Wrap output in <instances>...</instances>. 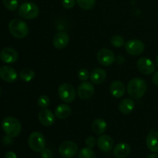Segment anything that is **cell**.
Segmentation results:
<instances>
[{"label":"cell","instance_id":"cell-30","mask_svg":"<svg viewBox=\"0 0 158 158\" xmlns=\"http://www.w3.org/2000/svg\"><path fill=\"white\" fill-rule=\"evenodd\" d=\"M89 76H90V74H89V71H88L86 69L83 68V69H80V70H79L78 78L79 80H81V81L83 82L86 81V80H88V78L89 77Z\"/></svg>","mask_w":158,"mask_h":158},{"label":"cell","instance_id":"cell-23","mask_svg":"<svg viewBox=\"0 0 158 158\" xmlns=\"http://www.w3.org/2000/svg\"><path fill=\"white\" fill-rule=\"evenodd\" d=\"M106 128H107V124L106 121L101 118L96 119L92 123V131L96 134L101 135L106 131Z\"/></svg>","mask_w":158,"mask_h":158},{"label":"cell","instance_id":"cell-27","mask_svg":"<svg viewBox=\"0 0 158 158\" xmlns=\"http://www.w3.org/2000/svg\"><path fill=\"white\" fill-rule=\"evenodd\" d=\"M110 43L114 47L120 48L124 45V39L119 35H114L111 37L110 39Z\"/></svg>","mask_w":158,"mask_h":158},{"label":"cell","instance_id":"cell-15","mask_svg":"<svg viewBox=\"0 0 158 158\" xmlns=\"http://www.w3.org/2000/svg\"><path fill=\"white\" fill-rule=\"evenodd\" d=\"M98 148L103 152H109L114 148V140L110 136L107 134H101L97 140Z\"/></svg>","mask_w":158,"mask_h":158},{"label":"cell","instance_id":"cell-12","mask_svg":"<svg viewBox=\"0 0 158 158\" xmlns=\"http://www.w3.org/2000/svg\"><path fill=\"white\" fill-rule=\"evenodd\" d=\"M94 86L91 83L84 81L79 86L77 89V94L82 100H89L94 94Z\"/></svg>","mask_w":158,"mask_h":158},{"label":"cell","instance_id":"cell-20","mask_svg":"<svg viewBox=\"0 0 158 158\" xmlns=\"http://www.w3.org/2000/svg\"><path fill=\"white\" fill-rule=\"evenodd\" d=\"M134 107H135V103L131 98L123 99L119 103L118 106L120 112L125 115L131 114L134 110Z\"/></svg>","mask_w":158,"mask_h":158},{"label":"cell","instance_id":"cell-28","mask_svg":"<svg viewBox=\"0 0 158 158\" xmlns=\"http://www.w3.org/2000/svg\"><path fill=\"white\" fill-rule=\"evenodd\" d=\"M5 8L9 11H15L18 9L19 3L17 0H2Z\"/></svg>","mask_w":158,"mask_h":158},{"label":"cell","instance_id":"cell-29","mask_svg":"<svg viewBox=\"0 0 158 158\" xmlns=\"http://www.w3.org/2000/svg\"><path fill=\"white\" fill-rule=\"evenodd\" d=\"M38 105L43 109V108H47L49 105V99L47 96L41 95L37 100Z\"/></svg>","mask_w":158,"mask_h":158},{"label":"cell","instance_id":"cell-1","mask_svg":"<svg viewBox=\"0 0 158 158\" xmlns=\"http://www.w3.org/2000/svg\"><path fill=\"white\" fill-rule=\"evenodd\" d=\"M127 89L130 97L134 99H140L146 93L148 84L143 79L136 77L130 80Z\"/></svg>","mask_w":158,"mask_h":158},{"label":"cell","instance_id":"cell-2","mask_svg":"<svg viewBox=\"0 0 158 158\" xmlns=\"http://www.w3.org/2000/svg\"><path fill=\"white\" fill-rule=\"evenodd\" d=\"M9 30L10 33L17 39L25 38L29 32L27 23L20 19H13L9 22Z\"/></svg>","mask_w":158,"mask_h":158},{"label":"cell","instance_id":"cell-13","mask_svg":"<svg viewBox=\"0 0 158 158\" xmlns=\"http://www.w3.org/2000/svg\"><path fill=\"white\" fill-rule=\"evenodd\" d=\"M18 74L14 68L9 66L0 67V78L7 83H13L17 80Z\"/></svg>","mask_w":158,"mask_h":158},{"label":"cell","instance_id":"cell-33","mask_svg":"<svg viewBox=\"0 0 158 158\" xmlns=\"http://www.w3.org/2000/svg\"><path fill=\"white\" fill-rule=\"evenodd\" d=\"M41 157L42 158H52L53 157V154L49 149H44L41 151Z\"/></svg>","mask_w":158,"mask_h":158},{"label":"cell","instance_id":"cell-39","mask_svg":"<svg viewBox=\"0 0 158 158\" xmlns=\"http://www.w3.org/2000/svg\"><path fill=\"white\" fill-rule=\"evenodd\" d=\"M0 94H1V88H0Z\"/></svg>","mask_w":158,"mask_h":158},{"label":"cell","instance_id":"cell-38","mask_svg":"<svg viewBox=\"0 0 158 158\" xmlns=\"http://www.w3.org/2000/svg\"><path fill=\"white\" fill-rule=\"evenodd\" d=\"M155 64H156V66L158 68V54L157 55V56H156V60H155Z\"/></svg>","mask_w":158,"mask_h":158},{"label":"cell","instance_id":"cell-21","mask_svg":"<svg viewBox=\"0 0 158 158\" xmlns=\"http://www.w3.org/2000/svg\"><path fill=\"white\" fill-rule=\"evenodd\" d=\"M147 147L153 153L158 152V132L152 131L148 135L146 139Z\"/></svg>","mask_w":158,"mask_h":158},{"label":"cell","instance_id":"cell-14","mask_svg":"<svg viewBox=\"0 0 158 158\" xmlns=\"http://www.w3.org/2000/svg\"><path fill=\"white\" fill-rule=\"evenodd\" d=\"M38 119L40 123L43 126H52L55 122V115L50 110H48L47 108H43L39 113Z\"/></svg>","mask_w":158,"mask_h":158},{"label":"cell","instance_id":"cell-32","mask_svg":"<svg viewBox=\"0 0 158 158\" xmlns=\"http://www.w3.org/2000/svg\"><path fill=\"white\" fill-rule=\"evenodd\" d=\"M85 143H86V148H89L92 149L93 148L95 147L96 143H97V140H96V139L94 137H88L86 139V142Z\"/></svg>","mask_w":158,"mask_h":158},{"label":"cell","instance_id":"cell-10","mask_svg":"<svg viewBox=\"0 0 158 158\" xmlns=\"http://www.w3.org/2000/svg\"><path fill=\"white\" fill-rule=\"evenodd\" d=\"M137 66L138 70L143 75H151L155 72V64L151 59L147 57H142L139 59Z\"/></svg>","mask_w":158,"mask_h":158},{"label":"cell","instance_id":"cell-7","mask_svg":"<svg viewBox=\"0 0 158 158\" xmlns=\"http://www.w3.org/2000/svg\"><path fill=\"white\" fill-rule=\"evenodd\" d=\"M78 152V146L71 140H65L59 148V153L64 158H72L75 157Z\"/></svg>","mask_w":158,"mask_h":158},{"label":"cell","instance_id":"cell-37","mask_svg":"<svg viewBox=\"0 0 158 158\" xmlns=\"http://www.w3.org/2000/svg\"><path fill=\"white\" fill-rule=\"evenodd\" d=\"M147 158H158V154H157V153L151 154H150V155H148Z\"/></svg>","mask_w":158,"mask_h":158},{"label":"cell","instance_id":"cell-3","mask_svg":"<svg viewBox=\"0 0 158 158\" xmlns=\"http://www.w3.org/2000/svg\"><path fill=\"white\" fill-rule=\"evenodd\" d=\"M2 127L7 136L10 137H16L20 134L22 126L20 122L15 117H8L3 119Z\"/></svg>","mask_w":158,"mask_h":158},{"label":"cell","instance_id":"cell-22","mask_svg":"<svg viewBox=\"0 0 158 158\" xmlns=\"http://www.w3.org/2000/svg\"><path fill=\"white\" fill-rule=\"evenodd\" d=\"M71 108L66 103L60 104L56 108L55 116L59 119H66L70 115Z\"/></svg>","mask_w":158,"mask_h":158},{"label":"cell","instance_id":"cell-36","mask_svg":"<svg viewBox=\"0 0 158 158\" xmlns=\"http://www.w3.org/2000/svg\"><path fill=\"white\" fill-rule=\"evenodd\" d=\"M115 61L117 62V63H118V64H122V63L124 62V58H123V56H117V58H116Z\"/></svg>","mask_w":158,"mask_h":158},{"label":"cell","instance_id":"cell-5","mask_svg":"<svg viewBox=\"0 0 158 158\" xmlns=\"http://www.w3.org/2000/svg\"><path fill=\"white\" fill-rule=\"evenodd\" d=\"M58 95L64 103H72L76 98L77 93L75 88L70 83H64L60 86L58 89Z\"/></svg>","mask_w":158,"mask_h":158},{"label":"cell","instance_id":"cell-24","mask_svg":"<svg viewBox=\"0 0 158 158\" xmlns=\"http://www.w3.org/2000/svg\"><path fill=\"white\" fill-rule=\"evenodd\" d=\"M35 73L32 69H23V70L20 71L19 77L22 80L25 82H29L32 80V79L35 77Z\"/></svg>","mask_w":158,"mask_h":158},{"label":"cell","instance_id":"cell-35","mask_svg":"<svg viewBox=\"0 0 158 158\" xmlns=\"http://www.w3.org/2000/svg\"><path fill=\"white\" fill-rule=\"evenodd\" d=\"M152 80H153V83H154L156 86H158V71H157V72H155L154 73Z\"/></svg>","mask_w":158,"mask_h":158},{"label":"cell","instance_id":"cell-11","mask_svg":"<svg viewBox=\"0 0 158 158\" xmlns=\"http://www.w3.org/2000/svg\"><path fill=\"white\" fill-rule=\"evenodd\" d=\"M0 59L5 63H14L19 59L18 52L13 48L5 47L0 52Z\"/></svg>","mask_w":158,"mask_h":158},{"label":"cell","instance_id":"cell-17","mask_svg":"<svg viewBox=\"0 0 158 158\" xmlns=\"http://www.w3.org/2000/svg\"><path fill=\"white\" fill-rule=\"evenodd\" d=\"M125 90L126 88L124 84L119 80L114 81L110 86V92L111 95L115 98H121L125 94Z\"/></svg>","mask_w":158,"mask_h":158},{"label":"cell","instance_id":"cell-8","mask_svg":"<svg viewBox=\"0 0 158 158\" xmlns=\"http://www.w3.org/2000/svg\"><path fill=\"white\" fill-rule=\"evenodd\" d=\"M97 59L99 63L103 66H110L115 62V54L110 49L103 48L97 54Z\"/></svg>","mask_w":158,"mask_h":158},{"label":"cell","instance_id":"cell-26","mask_svg":"<svg viewBox=\"0 0 158 158\" xmlns=\"http://www.w3.org/2000/svg\"><path fill=\"white\" fill-rule=\"evenodd\" d=\"M78 158H97V156L91 148H84L79 152Z\"/></svg>","mask_w":158,"mask_h":158},{"label":"cell","instance_id":"cell-4","mask_svg":"<svg viewBox=\"0 0 158 158\" xmlns=\"http://www.w3.org/2000/svg\"><path fill=\"white\" fill-rule=\"evenodd\" d=\"M19 15L25 19H34L40 13L39 7L32 2H25L19 8Z\"/></svg>","mask_w":158,"mask_h":158},{"label":"cell","instance_id":"cell-9","mask_svg":"<svg viewBox=\"0 0 158 158\" xmlns=\"http://www.w3.org/2000/svg\"><path fill=\"white\" fill-rule=\"evenodd\" d=\"M145 46L139 40H131L125 43V49L131 56H139L144 51Z\"/></svg>","mask_w":158,"mask_h":158},{"label":"cell","instance_id":"cell-34","mask_svg":"<svg viewBox=\"0 0 158 158\" xmlns=\"http://www.w3.org/2000/svg\"><path fill=\"white\" fill-rule=\"evenodd\" d=\"M5 158H17V156L13 151H9L5 154Z\"/></svg>","mask_w":158,"mask_h":158},{"label":"cell","instance_id":"cell-31","mask_svg":"<svg viewBox=\"0 0 158 158\" xmlns=\"http://www.w3.org/2000/svg\"><path fill=\"white\" fill-rule=\"evenodd\" d=\"M76 0H62V5L66 9H72L75 6Z\"/></svg>","mask_w":158,"mask_h":158},{"label":"cell","instance_id":"cell-25","mask_svg":"<svg viewBox=\"0 0 158 158\" xmlns=\"http://www.w3.org/2000/svg\"><path fill=\"white\" fill-rule=\"evenodd\" d=\"M77 5L84 10L92 9L96 5V0H76Z\"/></svg>","mask_w":158,"mask_h":158},{"label":"cell","instance_id":"cell-6","mask_svg":"<svg viewBox=\"0 0 158 158\" xmlns=\"http://www.w3.org/2000/svg\"><path fill=\"white\" fill-rule=\"evenodd\" d=\"M28 144L31 150L35 152H41L46 147V140L40 132H33L28 138Z\"/></svg>","mask_w":158,"mask_h":158},{"label":"cell","instance_id":"cell-19","mask_svg":"<svg viewBox=\"0 0 158 158\" xmlns=\"http://www.w3.org/2000/svg\"><path fill=\"white\" fill-rule=\"evenodd\" d=\"M106 77V73L102 68H97L94 69V70L91 72L89 78H90L91 81L94 84H101L105 81Z\"/></svg>","mask_w":158,"mask_h":158},{"label":"cell","instance_id":"cell-16","mask_svg":"<svg viewBox=\"0 0 158 158\" xmlns=\"http://www.w3.org/2000/svg\"><path fill=\"white\" fill-rule=\"evenodd\" d=\"M69 35L65 32H60L54 35L52 39V45L57 49H62L69 43Z\"/></svg>","mask_w":158,"mask_h":158},{"label":"cell","instance_id":"cell-18","mask_svg":"<svg viewBox=\"0 0 158 158\" xmlns=\"http://www.w3.org/2000/svg\"><path fill=\"white\" fill-rule=\"evenodd\" d=\"M131 152V147L127 143H119L114 148V155L117 158H125Z\"/></svg>","mask_w":158,"mask_h":158}]
</instances>
